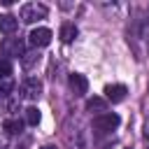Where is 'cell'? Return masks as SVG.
<instances>
[{
    "instance_id": "obj_1",
    "label": "cell",
    "mask_w": 149,
    "mask_h": 149,
    "mask_svg": "<svg viewBox=\"0 0 149 149\" xmlns=\"http://www.w3.org/2000/svg\"><path fill=\"white\" fill-rule=\"evenodd\" d=\"M119 114H114V112H102V114H98L95 119H93V128L98 130V133H109V130H114L116 126H119Z\"/></svg>"
},
{
    "instance_id": "obj_2",
    "label": "cell",
    "mask_w": 149,
    "mask_h": 149,
    "mask_svg": "<svg viewBox=\"0 0 149 149\" xmlns=\"http://www.w3.org/2000/svg\"><path fill=\"white\" fill-rule=\"evenodd\" d=\"M44 16H47V7L40 2H28L21 7V21L23 23H35L37 19H44Z\"/></svg>"
},
{
    "instance_id": "obj_3",
    "label": "cell",
    "mask_w": 149,
    "mask_h": 149,
    "mask_svg": "<svg viewBox=\"0 0 149 149\" xmlns=\"http://www.w3.org/2000/svg\"><path fill=\"white\" fill-rule=\"evenodd\" d=\"M51 37H54V33H51L49 28L40 26V28H33V30H30V35H28V42H30L33 47H47V44L51 42Z\"/></svg>"
},
{
    "instance_id": "obj_4",
    "label": "cell",
    "mask_w": 149,
    "mask_h": 149,
    "mask_svg": "<svg viewBox=\"0 0 149 149\" xmlns=\"http://www.w3.org/2000/svg\"><path fill=\"white\" fill-rule=\"evenodd\" d=\"M126 93H128V88H126L123 84H107V86H105V100H109V102H121V100H126Z\"/></svg>"
},
{
    "instance_id": "obj_5",
    "label": "cell",
    "mask_w": 149,
    "mask_h": 149,
    "mask_svg": "<svg viewBox=\"0 0 149 149\" xmlns=\"http://www.w3.org/2000/svg\"><path fill=\"white\" fill-rule=\"evenodd\" d=\"M23 98H28V100H35V98H40V93H42V81L40 79H35V77H30V79H26L23 81Z\"/></svg>"
},
{
    "instance_id": "obj_6",
    "label": "cell",
    "mask_w": 149,
    "mask_h": 149,
    "mask_svg": "<svg viewBox=\"0 0 149 149\" xmlns=\"http://www.w3.org/2000/svg\"><path fill=\"white\" fill-rule=\"evenodd\" d=\"M68 84H70V88L74 91V95H84V93L88 91V79H86L84 74H79V72H74V74H70V79H68Z\"/></svg>"
},
{
    "instance_id": "obj_7",
    "label": "cell",
    "mask_w": 149,
    "mask_h": 149,
    "mask_svg": "<svg viewBox=\"0 0 149 149\" xmlns=\"http://www.w3.org/2000/svg\"><path fill=\"white\" fill-rule=\"evenodd\" d=\"M16 28H19V19H16V16H12V14H0V33L12 35Z\"/></svg>"
},
{
    "instance_id": "obj_8",
    "label": "cell",
    "mask_w": 149,
    "mask_h": 149,
    "mask_svg": "<svg viewBox=\"0 0 149 149\" xmlns=\"http://www.w3.org/2000/svg\"><path fill=\"white\" fill-rule=\"evenodd\" d=\"M77 37V26L74 23H63L61 26V40L63 42H72Z\"/></svg>"
},
{
    "instance_id": "obj_9",
    "label": "cell",
    "mask_w": 149,
    "mask_h": 149,
    "mask_svg": "<svg viewBox=\"0 0 149 149\" xmlns=\"http://www.w3.org/2000/svg\"><path fill=\"white\" fill-rule=\"evenodd\" d=\"M86 109H88V112H98V114H102V112H105V98H98V95L88 98V100H86Z\"/></svg>"
},
{
    "instance_id": "obj_10",
    "label": "cell",
    "mask_w": 149,
    "mask_h": 149,
    "mask_svg": "<svg viewBox=\"0 0 149 149\" xmlns=\"http://www.w3.org/2000/svg\"><path fill=\"white\" fill-rule=\"evenodd\" d=\"M2 126H5V130H7L9 135H16V133H21V128H23V123H21L19 119H7Z\"/></svg>"
},
{
    "instance_id": "obj_11",
    "label": "cell",
    "mask_w": 149,
    "mask_h": 149,
    "mask_svg": "<svg viewBox=\"0 0 149 149\" xmlns=\"http://www.w3.org/2000/svg\"><path fill=\"white\" fill-rule=\"evenodd\" d=\"M26 123L28 126H37L40 123V109L37 107H28L26 109Z\"/></svg>"
},
{
    "instance_id": "obj_12",
    "label": "cell",
    "mask_w": 149,
    "mask_h": 149,
    "mask_svg": "<svg viewBox=\"0 0 149 149\" xmlns=\"http://www.w3.org/2000/svg\"><path fill=\"white\" fill-rule=\"evenodd\" d=\"M14 88V79L12 77H0V93L2 95H9Z\"/></svg>"
},
{
    "instance_id": "obj_13",
    "label": "cell",
    "mask_w": 149,
    "mask_h": 149,
    "mask_svg": "<svg viewBox=\"0 0 149 149\" xmlns=\"http://www.w3.org/2000/svg\"><path fill=\"white\" fill-rule=\"evenodd\" d=\"M12 74V63L7 58H0V77H9Z\"/></svg>"
},
{
    "instance_id": "obj_14",
    "label": "cell",
    "mask_w": 149,
    "mask_h": 149,
    "mask_svg": "<svg viewBox=\"0 0 149 149\" xmlns=\"http://www.w3.org/2000/svg\"><path fill=\"white\" fill-rule=\"evenodd\" d=\"M5 49H7V51H9L12 56H19L23 47H21V42H7V44H5Z\"/></svg>"
},
{
    "instance_id": "obj_15",
    "label": "cell",
    "mask_w": 149,
    "mask_h": 149,
    "mask_svg": "<svg viewBox=\"0 0 149 149\" xmlns=\"http://www.w3.org/2000/svg\"><path fill=\"white\" fill-rule=\"evenodd\" d=\"M42 149H56V147H51V144H47V147H42Z\"/></svg>"
}]
</instances>
